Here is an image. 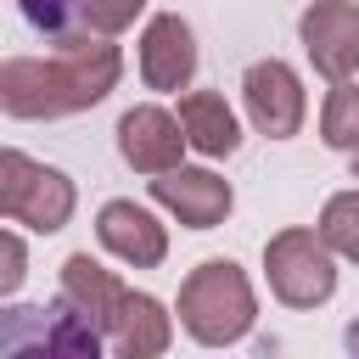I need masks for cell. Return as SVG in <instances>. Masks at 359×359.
<instances>
[{"mask_svg": "<svg viewBox=\"0 0 359 359\" xmlns=\"http://www.w3.org/2000/svg\"><path fill=\"white\" fill-rule=\"evenodd\" d=\"M95 241H101L118 264H129V269H157V264L168 258V230L157 224L151 208H140V202H129V196L101 202V213H95Z\"/></svg>", "mask_w": 359, "mask_h": 359, "instance_id": "obj_9", "label": "cell"}, {"mask_svg": "<svg viewBox=\"0 0 359 359\" xmlns=\"http://www.w3.org/2000/svg\"><path fill=\"white\" fill-rule=\"evenodd\" d=\"M151 202H157L163 213H174L185 230H213V224L230 219L236 191H230V180L213 174V168H185V163H174V168L151 174Z\"/></svg>", "mask_w": 359, "mask_h": 359, "instance_id": "obj_6", "label": "cell"}, {"mask_svg": "<svg viewBox=\"0 0 359 359\" xmlns=\"http://www.w3.org/2000/svg\"><path fill=\"white\" fill-rule=\"evenodd\" d=\"M264 275H269L275 303H286V309H320L337 292V252L320 241V230L286 224V230H275L264 241Z\"/></svg>", "mask_w": 359, "mask_h": 359, "instance_id": "obj_3", "label": "cell"}, {"mask_svg": "<svg viewBox=\"0 0 359 359\" xmlns=\"http://www.w3.org/2000/svg\"><path fill=\"white\" fill-rule=\"evenodd\" d=\"M73 208H79V191H73V180L62 174V168H45V163H34V174H28V185H22V196H17V224H28L34 236H56L67 219H73Z\"/></svg>", "mask_w": 359, "mask_h": 359, "instance_id": "obj_14", "label": "cell"}, {"mask_svg": "<svg viewBox=\"0 0 359 359\" xmlns=\"http://www.w3.org/2000/svg\"><path fill=\"white\" fill-rule=\"evenodd\" d=\"M123 79V56L112 39H67L50 56H6L0 62V112L6 118H73L107 101Z\"/></svg>", "mask_w": 359, "mask_h": 359, "instance_id": "obj_1", "label": "cell"}, {"mask_svg": "<svg viewBox=\"0 0 359 359\" xmlns=\"http://www.w3.org/2000/svg\"><path fill=\"white\" fill-rule=\"evenodd\" d=\"M140 11H146V0H73V39H90V34L112 39Z\"/></svg>", "mask_w": 359, "mask_h": 359, "instance_id": "obj_17", "label": "cell"}, {"mask_svg": "<svg viewBox=\"0 0 359 359\" xmlns=\"http://www.w3.org/2000/svg\"><path fill=\"white\" fill-rule=\"evenodd\" d=\"M17 6H22V17H28L39 34H50L56 45L73 39V0H17Z\"/></svg>", "mask_w": 359, "mask_h": 359, "instance_id": "obj_19", "label": "cell"}, {"mask_svg": "<svg viewBox=\"0 0 359 359\" xmlns=\"http://www.w3.org/2000/svg\"><path fill=\"white\" fill-rule=\"evenodd\" d=\"M320 241L337 252V258H348V264H359V191H337L325 208H320Z\"/></svg>", "mask_w": 359, "mask_h": 359, "instance_id": "obj_16", "label": "cell"}, {"mask_svg": "<svg viewBox=\"0 0 359 359\" xmlns=\"http://www.w3.org/2000/svg\"><path fill=\"white\" fill-rule=\"evenodd\" d=\"M180 129H185V146H196L202 157H230L241 146V123L230 112V101L219 90H191L180 95Z\"/></svg>", "mask_w": 359, "mask_h": 359, "instance_id": "obj_13", "label": "cell"}, {"mask_svg": "<svg viewBox=\"0 0 359 359\" xmlns=\"http://www.w3.org/2000/svg\"><path fill=\"white\" fill-rule=\"evenodd\" d=\"M28 174H34V157L17 151V146H0V219L17 213V196H22Z\"/></svg>", "mask_w": 359, "mask_h": 359, "instance_id": "obj_18", "label": "cell"}, {"mask_svg": "<svg viewBox=\"0 0 359 359\" xmlns=\"http://www.w3.org/2000/svg\"><path fill=\"white\" fill-rule=\"evenodd\" d=\"M320 140H325L331 151H359V84H353V79H337V84L325 90Z\"/></svg>", "mask_w": 359, "mask_h": 359, "instance_id": "obj_15", "label": "cell"}, {"mask_svg": "<svg viewBox=\"0 0 359 359\" xmlns=\"http://www.w3.org/2000/svg\"><path fill=\"white\" fill-rule=\"evenodd\" d=\"M118 157L135 168V174H163L185 157V129L168 107L157 101H140L118 118Z\"/></svg>", "mask_w": 359, "mask_h": 359, "instance_id": "obj_10", "label": "cell"}, {"mask_svg": "<svg viewBox=\"0 0 359 359\" xmlns=\"http://www.w3.org/2000/svg\"><path fill=\"white\" fill-rule=\"evenodd\" d=\"M22 280H28V247H22V236L0 230V297H11Z\"/></svg>", "mask_w": 359, "mask_h": 359, "instance_id": "obj_20", "label": "cell"}, {"mask_svg": "<svg viewBox=\"0 0 359 359\" xmlns=\"http://www.w3.org/2000/svg\"><path fill=\"white\" fill-rule=\"evenodd\" d=\"M297 39H303L314 73H325L331 84L359 73V6L353 0H314L297 17Z\"/></svg>", "mask_w": 359, "mask_h": 359, "instance_id": "obj_7", "label": "cell"}, {"mask_svg": "<svg viewBox=\"0 0 359 359\" xmlns=\"http://www.w3.org/2000/svg\"><path fill=\"white\" fill-rule=\"evenodd\" d=\"M241 107H247V123L269 140H292L303 129V112H309V95H303V79L292 62L280 56H264L241 73Z\"/></svg>", "mask_w": 359, "mask_h": 359, "instance_id": "obj_5", "label": "cell"}, {"mask_svg": "<svg viewBox=\"0 0 359 359\" xmlns=\"http://www.w3.org/2000/svg\"><path fill=\"white\" fill-rule=\"evenodd\" d=\"M258 320V297L241 264L230 258H208L180 280V325L191 342L202 348H230L252 331Z\"/></svg>", "mask_w": 359, "mask_h": 359, "instance_id": "obj_2", "label": "cell"}, {"mask_svg": "<svg viewBox=\"0 0 359 359\" xmlns=\"http://www.w3.org/2000/svg\"><path fill=\"white\" fill-rule=\"evenodd\" d=\"M140 79H146V90H163V95L191 90V79H196V34H191V22L180 11L146 17V28H140Z\"/></svg>", "mask_w": 359, "mask_h": 359, "instance_id": "obj_8", "label": "cell"}, {"mask_svg": "<svg viewBox=\"0 0 359 359\" xmlns=\"http://www.w3.org/2000/svg\"><path fill=\"white\" fill-rule=\"evenodd\" d=\"M168 342H174V314L151 292H129L123 286L118 314L107 325V348L118 359H157V353H168Z\"/></svg>", "mask_w": 359, "mask_h": 359, "instance_id": "obj_11", "label": "cell"}, {"mask_svg": "<svg viewBox=\"0 0 359 359\" xmlns=\"http://www.w3.org/2000/svg\"><path fill=\"white\" fill-rule=\"evenodd\" d=\"M73 314H84L95 331H101V342H107V325H112V314H118V297H123V280L112 275V269H101L90 252H73L67 264H62V292H56Z\"/></svg>", "mask_w": 359, "mask_h": 359, "instance_id": "obj_12", "label": "cell"}, {"mask_svg": "<svg viewBox=\"0 0 359 359\" xmlns=\"http://www.w3.org/2000/svg\"><path fill=\"white\" fill-rule=\"evenodd\" d=\"M107 342L101 331L73 314L62 297L45 303H22V309H0V353H56V359H95Z\"/></svg>", "mask_w": 359, "mask_h": 359, "instance_id": "obj_4", "label": "cell"}]
</instances>
